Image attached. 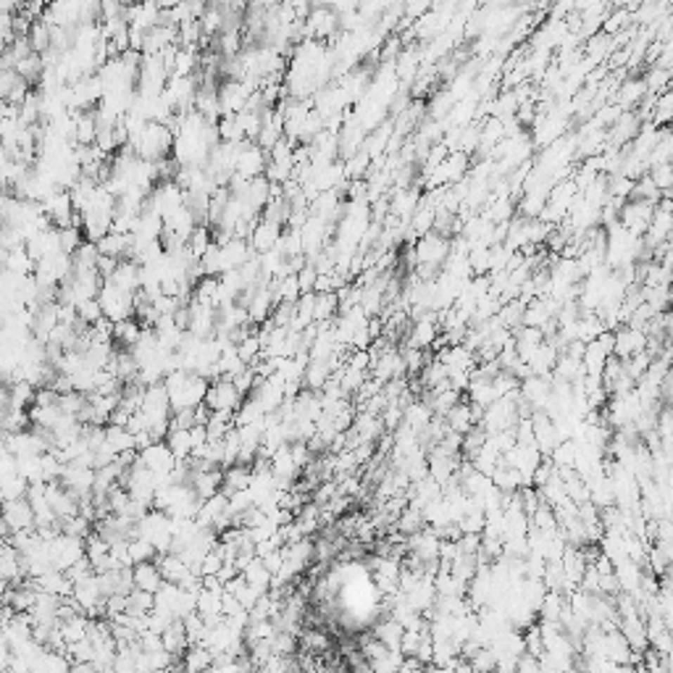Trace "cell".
Masks as SVG:
<instances>
[{
    "label": "cell",
    "instance_id": "14",
    "mask_svg": "<svg viewBox=\"0 0 673 673\" xmlns=\"http://www.w3.org/2000/svg\"><path fill=\"white\" fill-rule=\"evenodd\" d=\"M77 311H79V319L82 321H87L90 326H95V323L101 321V319H105V313H103V305L101 300L95 297V300H84L77 305Z\"/></svg>",
    "mask_w": 673,
    "mask_h": 673
},
{
    "label": "cell",
    "instance_id": "9",
    "mask_svg": "<svg viewBox=\"0 0 673 673\" xmlns=\"http://www.w3.org/2000/svg\"><path fill=\"white\" fill-rule=\"evenodd\" d=\"M187 644H190V636H187L184 621H174L169 629L163 632V647H166V653L177 655V653H181Z\"/></svg>",
    "mask_w": 673,
    "mask_h": 673
},
{
    "label": "cell",
    "instance_id": "6",
    "mask_svg": "<svg viewBox=\"0 0 673 673\" xmlns=\"http://www.w3.org/2000/svg\"><path fill=\"white\" fill-rule=\"evenodd\" d=\"M132 571H134V589H140V592L158 594L161 587L166 584V579H163V573H161V565H155V563H140V565H134Z\"/></svg>",
    "mask_w": 673,
    "mask_h": 673
},
{
    "label": "cell",
    "instance_id": "2",
    "mask_svg": "<svg viewBox=\"0 0 673 673\" xmlns=\"http://www.w3.org/2000/svg\"><path fill=\"white\" fill-rule=\"evenodd\" d=\"M82 558H87V547H84V539H77V537H69V534H60L58 539L51 542V563L56 571H69L71 565Z\"/></svg>",
    "mask_w": 673,
    "mask_h": 673
},
{
    "label": "cell",
    "instance_id": "5",
    "mask_svg": "<svg viewBox=\"0 0 673 673\" xmlns=\"http://www.w3.org/2000/svg\"><path fill=\"white\" fill-rule=\"evenodd\" d=\"M281 240V224H274V222H266V219H261V224L255 226V231L250 234V248L258 255H266V252L276 250V245H279Z\"/></svg>",
    "mask_w": 673,
    "mask_h": 673
},
{
    "label": "cell",
    "instance_id": "12",
    "mask_svg": "<svg viewBox=\"0 0 673 673\" xmlns=\"http://www.w3.org/2000/svg\"><path fill=\"white\" fill-rule=\"evenodd\" d=\"M337 308H340V297H337V292H323V295H316V323L334 321Z\"/></svg>",
    "mask_w": 673,
    "mask_h": 673
},
{
    "label": "cell",
    "instance_id": "8",
    "mask_svg": "<svg viewBox=\"0 0 673 673\" xmlns=\"http://www.w3.org/2000/svg\"><path fill=\"white\" fill-rule=\"evenodd\" d=\"M105 442H108V447H111L116 455L137 450L134 434H132L127 426H116V423H108V426H105Z\"/></svg>",
    "mask_w": 673,
    "mask_h": 673
},
{
    "label": "cell",
    "instance_id": "13",
    "mask_svg": "<svg viewBox=\"0 0 673 673\" xmlns=\"http://www.w3.org/2000/svg\"><path fill=\"white\" fill-rule=\"evenodd\" d=\"M158 553L155 547H153L148 539H140V537H134L129 542V560L132 565H140V563H153V555Z\"/></svg>",
    "mask_w": 673,
    "mask_h": 673
},
{
    "label": "cell",
    "instance_id": "15",
    "mask_svg": "<svg viewBox=\"0 0 673 673\" xmlns=\"http://www.w3.org/2000/svg\"><path fill=\"white\" fill-rule=\"evenodd\" d=\"M119 266H121V261L119 258H113V255H101V258H98V274L103 276V281L113 279V274L119 271Z\"/></svg>",
    "mask_w": 673,
    "mask_h": 673
},
{
    "label": "cell",
    "instance_id": "1",
    "mask_svg": "<svg viewBox=\"0 0 673 673\" xmlns=\"http://www.w3.org/2000/svg\"><path fill=\"white\" fill-rule=\"evenodd\" d=\"M137 295V292H134ZM134 295L132 292L119 290L113 281H105L101 290V305L105 319H111L113 323L127 321V319H134Z\"/></svg>",
    "mask_w": 673,
    "mask_h": 673
},
{
    "label": "cell",
    "instance_id": "11",
    "mask_svg": "<svg viewBox=\"0 0 673 673\" xmlns=\"http://www.w3.org/2000/svg\"><path fill=\"white\" fill-rule=\"evenodd\" d=\"M113 337L124 345V347H134L137 342H140V337H142V326H140V321L137 319H127V321H119L116 326H113Z\"/></svg>",
    "mask_w": 673,
    "mask_h": 673
},
{
    "label": "cell",
    "instance_id": "10",
    "mask_svg": "<svg viewBox=\"0 0 673 673\" xmlns=\"http://www.w3.org/2000/svg\"><path fill=\"white\" fill-rule=\"evenodd\" d=\"M213 658L216 655L205 647V644H195L190 650V655H187V673H205L211 671L213 665Z\"/></svg>",
    "mask_w": 673,
    "mask_h": 673
},
{
    "label": "cell",
    "instance_id": "7",
    "mask_svg": "<svg viewBox=\"0 0 673 673\" xmlns=\"http://www.w3.org/2000/svg\"><path fill=\"white\" fill-rule=\"evenodd\" d=\"M3 266H6V271L16 274V276H30L32 271H37V263L27 252V245H21L16 250H3Z\"/></svg>",
    "mask_w": 673,
    "mask_h": 673
},
{
    "label": "cell",
    "instance_id": "3",
    "mask_svg": "<svg viewBox=\"0 0 673 673\" xmlns=\"http://www.w3.org/2000/svg\"><path fill=\"white\" fill-rule=\"evenodd\" d=\"M240 390L234 387V382L231 379H216V382L211 384V390H208V397H205V405L211 408L213 413H237L240 411Z\"/></svg>",
    "mask_w": 673,
    "mask_h": 673
},
{
    "label": "cell",
    "instance_id": "4",
    "mask_svg": "<svg viewBox=\"0 0 673 673\" xmlns=\"http://www.w3.org/2000/svg\"><path fill=\"white\" fill-rule=\"evenodd\" d=\"M3 523L11 532H34L37 526V515L30 500H16V503H6V513H3Z\"/></svg>",
    "mask_w": 673,
    "mask_h": 673
}]
</instances>
